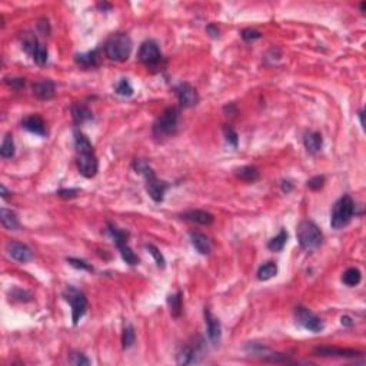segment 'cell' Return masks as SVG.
Segmentation results:
<instances>
[{
    "instance_id": "12",
    "label": "cell",
    "mask_w": 366,
    "mask_h": 366,
    "mask_svg": "<svg viewBox=\"0 0 366 366\" xmlns=\"http://www.w3.org/2000/svg\"><path fill=\"white\" fill-rule=\"evenodd\" d=\"M6 249H8V254H10V258L20 262V264H26L33 258V252H32L28 244H20V242H9Z\"/></svg>"
},
{
    "instance_id": "19",
    "label": "cell",
    "mask_w": 366,
    "mask_h": 366,
    "mask_svg": "<svg viewBox=\"0 0 366 366\" xmlns=\"http://www.w3.org/2000/svg\"><path fill=\"white\" fill-rule=\"evenodd\" d=\"M74 62L84 68V69H93L96 66H99L100 63V56H99V50H90L88 53H80V54H76Z\"/></svg>"
},
{
    "instance_id": "23",
    "label": "cell",
    "mask_w": 366,
    "mask_h": 366,
    "mask_svg": "<svg viewBox=\"0 0 366 366\" xmlns=\"http://www.w3.org/2000/svg\"><path fill=\"white\" fill-rule=\"evenodd\" d=\"M362 280V274L358 268H349L346 269L344 272V276H342V282L345 284L346 286L349 288H354V286H358L360 284Z\"/></svg>"
},
{
    "instance_id": "13",
    "label": "cell",
    "mask_w": 366,
    "mask_h": 366,
    "mask_svg": "<svg viewBox=\"0 0 366 366\" xmlns=\"http://www.w3.org/2000/svg\"><path fill=\"white\" fill-rule=\"evenodd\" d=\"M204 319H206V325H208V336L214 345H218L222 339V325H220L219 319H216L208 309H204Z\"/></svg>"
},
{
    "instance_id": "6",
    "label": "cell",
    "mask_w": 366,
    "mask_h": 366,
    "mask_svg": "<svg viewBox=\"0 0 366 366\" xmlns=\"http://www.w3.org/2000/svg\"><path fill=\"white\" fill-rule=\"evenodd\" d=\"M298 240H299V244L302 249L315 250L322 244L324 234L314 222L304 220L298 226Z\"/></svg>"
},
{
    "instance_id": "18",
    "label": "cell",
    "mask_w": 366,
    "mask_h": 366,
    "mask_svg": "<svg viewBox=\"0 0 366 366\" xmlns=\"http://www.w3.org/2000/svg\"><path fill=\"white\" fill-rule=\"evenodd\" d=\"M190 242L200 254H209L212 252V242L206 234L200 232H190Z\"/></svg>"
},
{
    "instance_id": "34",
    "label": "cell",
    "mask_w": 366,
    "mask_h": 366,
    "mask_svg": "<svg viewBox=\"0 0 366 366\" xmlns=\"http://www.w3.org/2000/svg\"><path fill=\"white\" fill-rule=\"evenodd\" d=\"M68 260V264H70L73 268H76V269H82V270H88V272H92L93 270V268H92L90 264H86L84 260H80V259H74V258H68L66 259Z\"/></svg>"
},
{
    "instance_id": "37",
    "label": "cell",
    "mask_w": 366,
    "mask_h": 366,
    "mask_svg": "<svg viewBox=\"0 0 366 366\" xmlns=\"http://www.w3.org/2000/svg\"><path fill=\"white\" fill-rule=\"evenodd\" d=\"M224 136L229 144H232L234 148H238V133L234 132L232 128H224Z\"/></svg>"
},
{
    "instance_id": "27",
    "label": "cell",
    "mask_w": 366,
    "mask_h": 366,
    "mask_svg": "<svg viewBox=\"0 0 366 366\" xmlns=\"http://www.w3.org/2000/svg\"><path fill=\"white\" fill-rule=\"evenodd\" d=\"M278 274V266L274 262H268L262 264L258 270V279L259 280H269Z\"/></svg>"
},
{
    "instance_id": "9",
    "label": "cell",
    "mask_w": 366,
    "mask_h": 366,
    "mask_svg": "<svg viewBox=\"0 0 366 366\" xmlns=\"http://www.w3.org/2000/svg\"><path fill=\"white\" fill-rule=\"evenodd\" d=\"M139 60L142 62L143 64H146L148 68L150 66H158L160 60H162V53L158 46V43L153 40H146L140 44L139 49Z\"/></svg>"
},
{
    "instance_id": "42",
    "label": "cell",
    "mask_w": 366,
    "mask_h": 366,
    "mask_svg": "<svg viewBox=\"0 0 366 366\" xmlns=\"http://www.w3.org/2000/svg\"><path fill=\"white\" fill-rule=\"evenodd\" d=\"M342 325H345V326H352L354 325V322H352V319L349 318V316H342Z\"/></svg>"
},
{
    "instance_id": "36",
    "label": "cell",
    "mask_w": 366,
    "mask_h": 366,
    "mask_svg": "<svg viewBox=\"0 0 366 366\" xmlns=\"http://www.w3.org/2000/svg\"><path fill=\"white\" fill-rule=\"evenodd\" d=\"M324 184H325V178H324V176H315V178H312V179L308 180V188L312 189V190H319V189H322Z\"/></svg>"
},
{
    "instance_id": "16",
    "label": "cell",
    "mask_w": 366,
    "mask_h": 366,
    "mask_svg": "<svg viewBox=\"0 0 366 366\" xmlns=\"http://www.w3.org/2000/svg\"><path fill=\"white\" fill-rule=\"evenodd\" d=\"M33 93L36 98H39L42 100H49L52 98H54V93H56L54 83L49 79L36 82L33 84Z\"/></svg>"
},
{
    "instance_id": "4",
    "label": "cell",
    "mask_w": 366,
    "mask_h": 366,
    "mask_svg": "<svg viewBox=\"0 0 366 366\" xmlns=\"http://www.w3.org/2000/svg\"><path fill=\"white\" fill-rule=\"evenodd\" d=\"M178 119H179V110L178 108L170 106L164 109L163 113L156 119L153 124V136L158 140H164L169 139L170 136L174 134L178 129Z\"/></svg>"
},
{
    "instance_id": "31",
    "label": "cell",
    "mask_w": 366,
    "mask_h": 366,
    "mask_svg": "<svg viewBox=\"0 0 366 366\" xmlns=\"http://www.w3.org/2000/svg\"><path fill=\"white\" fill-rule=\"evenodd\" d=\"M114 90L118 94H120V96H132L133 94V88L132 84H130V82L128 80V79H120V80L116 84H114Z\"/></svg>"
},
{
    "instance_id": "1",
    "label": "cell",
    "mask_w": 366,
    "mask_h": 366,
    "mask_svg": "<svg viewBox=\"0 0 366 366\" xmlns=\"http://www.w3.org/2000/svg\"><path fill=\"white\" fill-rule=\"evenodd\" d=\"M74 148L78 152V169L82 176L90 179L99 170V162L90 140L79 130H74Z\"/></svg>"
},
{
    "instance_id": "15",
    "label": "cell",
    "mask_w": 366,
    "mask_h": 366,
    "mask_svg": "<svg viewBox=\"0 0 366 366\" xmlns=\"http://www.w3.org/2000/svg\"><path fill=\"white\" fill-rule=\"evenodd\" d=\"M183 220H189L198 224H204V226H209L214 224V214L206 212V210H200V209H194V210H188L184 214H180Z\"/></svg>"
},
{
    "instance_id": "28",
    "label": "cell",
    "mask_w": 366,
    "mask_h": 366,
    "mask_svg": "<svg viewBox=\"0 0 366 366\" xmlns=\"http://www.w3.org/2000/svg\"><path fill=\"white\" fill-rule=\"evenodd\" d=\"M0 154L3 159H10L14 156V142H13V136L10 133H8L3 139L2 148H0Z\"/></svg>"
},
{
    "instance_id": "29",
    "label": "cell",
    "mask_w": 366,
    "mask_h": 366,
    "mask_svg": "<svg viewBox=\"0 0 366 366\" xmlns=\"http://www.w3.org/2000/svg\"><path fill=\"white\" fill-rule=\"evenodd\" d=\"M168 304H169V308H170V314L174 318H179L180 312H182V294L178 292L176 295L169 296Z\"/></svg>"
},
{
    "instance_id": "17",
    "label": "cell",
    "mask_w": 366,
    "mask_h": 366,
    "mask_svg": "<svg viewBox=\"0 0 366 366\" xmlns=\"http://www.w3.org/2000/svg\"><path fill=\"white\" fill-rule=\"evenodd\" d=\"M22 126L29 130V132L34 133V134H39V136H46L48 134V129H46V123L43 122L40 116L38 114H32L29 118L23 119Z\"/></svg>"
},
{
    "instance_id": "10",
    "label": "cell",
    "mask_w": 366,
    "mask_h": 366,
    "mask_svg": "<svg viewBox=\"0 0 366 366\" xmlns=\"http://www.w3.org/2000/svg\"><path fill=\"white\" fill-rule=\"evenodd\" d=\"M296 320L300 326H304L306 330H310V332H320L324 330V322L315 315L312 314L309 309H306L304 306H298L295 310Z\"/></svg>"
},
{
    "instance_id": "26",
    "label": "cell",
    "mask_w": 366,
    "mask_h": 366,
    "mask_svg": "<svg viewBox=\"0 0 366 366\" xmlns=\"http://www.w3.org/2000/svg\"><path fill=\"white\" fill-rule=\"evenodd\" d=\"M286 242H288V232H286L285 229H282L278 236H274V239L269 240L268 248H269V250H272V252H280V250L285 248Z\"/></svg>"
},
{
    "instance_id": "22",
    "label": "cell",
    "mask_w": 366,
    "mask_h": 366,
    "mask_svg": "<svg viewBox=\"0 0 366 366\" xmlns=\"http://www.w3.org/2000/svg\"><path fill=\"white\" fill-rule=\"evenodd\" d=\"M0 220H2V224L9 230H18V228H19V220H18L16 214L6 208H2V210H0Z\"/></svg>"
},
{
    "instance_id": "14",
    "label": "cell",
    "mask_w": 366,
    "mask_h": 366,
    "mask_svg": "<svg viewBox=\"0 0 366 366\" xmlns=\"http://www.w3.org/2000/svg\"><path fill=\"white\" fill-rule=\"evenodd\" d=\"M315 354L319 356H336V358H356V356L362 355V352H359V350L330 348V346H319L315 349Z\"/></svg>"
},
{
    "instance_id": "2",
    "label": "cell",
    "mask_w": 366,
    "mask_h": 366,
    "mask_svg": "<svg viewBox=\"0 0 366 366\" xmlns=\"http://www.w3.org/2000/svg\"><path fill=\"white\" fill-rule=\"evenodd\" d=\"M133 168H134L136 172L140 173V174L144 176V179H146V190H148L149 196L152 198L154 202H158V204L162 202L164 192H166V189L169 188L168 182L160 180V179L154 174L152 168L144 162V160H142V159H136V160L133 162Z\"/></svg>"
},
{
    "instance_id": "3",
    "label": "cell",
    "mask_w": 366,
    "mask_h": 366,
    "mask_svg": "<svg viewBox=\"0 0 366 366\" xmlns=\"http://www.w3.org/2000/svg\"><path fill=\"white\" fill-rule=\"evenodd\" d=\"M104 54L110 60L124 62L132 53V39L126 33H114L104 42Z\"/></svg>"
},
{
    "instance_id": "21",
    "label": "cell",
    "mask_w": 366,
    "mask_h": 366,
    "mask_svg": "<svg viewBox=\"0 0 366 366\" xmlns=\"http://www.w3.org/2000/svg\"><path fill=\"white\" fill-rule=\"evenodd\" d=\"M72 118L76 124H83L84 122H89L93 119L92 112L82 103H76L72 106Z\"/></svg>"
},
{
    "instance_id": "20",
    "label": "cell",
    "mask_w": 366,
    "mask_h": 366,
    "mask_svg": "<svg viewBox=\"0 0 366 366\" xmlns=\"http://www.w3.org/2000/svg\"><path fill=\"white\" fill-rule=\"evenodd\" d=\"M304 144H305L306 150L312 154L320 152L322 144H324L322 134L319 132H306L304 136Z\"/></svg>"
},
{
    "instance_id": "25",
    "label": "cell",
    "mask_w": 366,
    "mask_h": 366,
    "mask_svg": "<svg viewBox=\"0 0 366 366\" xmlns=\"http://www.w3.org/2000/svg\"><path fill=\"white\" fill-rule=\"evenodd\" d=\"M236 176L244 182L252 183L259 179V170L254 166H244V168L236 170Z\"/></svg>"
},
{
    "instance_id": "41",
    "label": "cell",
    "mask_w": 366,
    "mask_h": 366,
    "mask_svg": "<svg viewBox=\"0 0 366 366\" xmlns=\"http://www.w3.org/2000/svg\"><path fill=\"white\" fill-rule=\"evenodd\" d=\"M208 32L210 33V36H212V38H219V29H218L214 24L208 26Z\"/></svg>"
},
{
    "instance_id": "40",
    "label": "cell",
    "mask_w": 366,
    "mask_h": 366,
    "mask_svg": "<svg viewBox=\"0 0 366 366\" xmlns=\"http://www.w3.org/2000/svg\"><path fill=\"white\" fill-rule=\"evenodd\" d=\"M6 83L12 86V88H14V89H22V88H24V79H20V78H16V79H6Z\"/></svg>"
},
{
    "instance_id": "32",
    "label": "cell",
    "mask_w": 366,
    "mask_h": 366,
    "mask_svg": "<svg viewBox=\"0 0 366 366\" xmlns=\"http://www.w3.org/2000/svg\"><path fill=\"white\" fill-rule=\"evenodd\" d=\"M122 344L124 349H129L134 344V330H133L132 325H128L124 328L122 336Z\"/></svg>"
},
{
    "instance_id": "24",
    "label": "cell",
    "mask_w": 366,
    "mask_h": 366,
    "mask_svg": "<svg viewBox=\"0 0 366 366\" xmlns=\"http://www.w3.org/2000/svg\"><path fill=\"white\" fill-rule=\"evenodd\" d=\"M196 356H198L196 349H194L192 346H184L182 350L179 352V355H178V364H179V365L194 364V362H198Z\"/></svg>"
},
{
    "instance_id": "30",
    "label": "cell",
    "mask_w": 366,
    "mask_h": 366,
    "mask_svg": "<svg viewBox=\"0 0 366 366\" xmlns=\"http://www.w3.org/2000/svg\"><path fill=\"white\" fill-rule=\"evenodd\" d=\"M118 248H119V250H120V254H122L123 260H124L126 264H130V266H136V264H139V258L133 254V250L129 248V244H120V246H118Z\"/></svg>"
},
{
    "instance_id": "11",
    "label": "cell",
    "mask_w": 366,
    "mask_h": 366,
    "mask_svg": "<svg viewBox=\"0 0 366 366\" xmlns=\"http://www.w3.org/2000/svg\"><path fill=\"white\" fill-rule=\"evenodd\" d=\"M174 92L178 94V99L182 108H194L199 103V94L189 83H179L174 88Z\"/></svg>"
},
{
    "instance_id": "43",
    "label": "cell",
    "mask_w": 366,
    "mask_h": 366,
    "mask_svg": "<svg viewBox=\"0 0 366 366\" xmlns=\"http://www.w3.org/2000/svg\"><path fill=\"white\" fill-rule=\"evenodd\" d=\"M292 188H294V186L290 184V182H284V183H282V190H284V192H286V194H288V192H290V190H292Z\"/></svg>"
},
{
    "instance_id": "44",
    "label": "cell",
    "mask_w": 366,
    "mask_h": 366,
    "mask_svg": "<svg viewBox=\"0 0 366 366\" xmlns=\"http://www.w3.org/2000/svg\"><path fill=\"white\" fill-rule=\"evenodd\" d=\"M0 190H2V196H3V198H8V190H6L4 184H2V186H0Z\"/></svg>"
},
{
    "instance_id": "33",
    "label": "cell",
    "mask_w": 366,
    "mask_h": 366,
    "mask_svg": "<svg viewBox=\"0 0 366 366\" xmlns=\"http://www.w3.org/2000/svg\"><path fill=\"white\" fill-rule=\"evenodd\" d=\"M146 249L149 250V254H152L153 258H154V260H156V264H158V268H160V269H163L164 268V258H163V254H160V250L154 246V244H146Z\"/></svg>"
},
{
    "instance_id": "5",
    "label": "cell",
    "mask_w": 366,
    "mask_h": 366,
    "mask_svg": "<svg viewBox=\"0 0 366 366\" xmlns=\"http://www.w3.org/2000/svg\"><path fill=\"white\" fill-rule=\"evenodd\" d=\"M355 214V204L349 194H344L334 206L330 214V226L334 229H342L349 224Z\"/></svg>"
},
{
    "instance_id": "39",
    "label": "cell",
    "mask_w": 366,
    "mask_h": 366,
    "mask_svg": "<svg viewBox=\"0 0 366 366\" xmlns=\"http://www.w3.org/2000/svg\"><path fill=\"white\" fill-rule=\"evenodd\" d=\"M79 194V189H60L58 194L63 198V199H72V198H74L76 194Z\"/></svg>"
},
{
    "instance_id": "38",
    "label": "cell",
    "mask_w": 366,
    "mask_h": 366,
    "mask_svg": "<svg viewBox=\"0 0 366 366\" xmlns=\"http://www.w3.org/2000/svg\"><path fill=\"white\" fill-rule=\"evenodd\" d=\"M72 364H73V365H80V366L89 365L90 360L83 355V354H74V355H72Z\"/></svg>"
},
{
    "instance_id": "35",
    "label": "cell",
    "mask_w": 366,
    "mask_h": 366,
    "mask_svg": "<svg viewBox=\"0 0 366 366\" xmlns=\"http://www.w3.org/2000/svg\"><path fill=\"white\" fill-rule=\"evenodd\" d=\"M260 38H262V33H260L259 30H256V29L249 28V29H244V30H242V39L246 42L256 40V39H260Z\"/></svg>"
},
{
    "instance_id": "7",
    "label": "cell",
    "mask_w": 366,
    "mask_h": 366,
    "mask_svg": "<svg viewBox=\"0 0 366 366\" xmlns=\"http://www.w3.org/2000/svg\"><path fill=\"white\" fill-rule=\"evenodd\" d=\"M20 40L22 48L26 50L28 54H30V58L36 64H39V66L46 64V62H48V48L42 42H39L36 34H33L32 32H24V33H22Z\"/></svg>"
},
{
    "instance_id": "8",
    "label": "cell",
    "mask_w": 366,
    "mask_h": 366,
    "mask_svg": "<svg viewBox=\"0 0 366 366\" xmlns=\"http://www.w3.org/2000/svg\"><path fill=\"white\" fill-rule=\"evenodd\" d=\"M63 298L68 304L72 306V320L73 325H78L79 320L84 316L86 310H88V299L83 292L78 290L73 286H68L63 292Z\"/></svg>"
}]
</instances>
